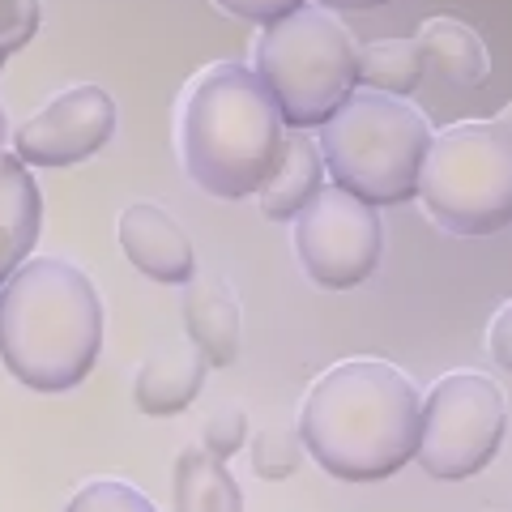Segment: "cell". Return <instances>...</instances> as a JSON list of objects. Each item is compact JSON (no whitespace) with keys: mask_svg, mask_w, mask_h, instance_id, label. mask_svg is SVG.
Listing matches in <instances>:
<instances>
[{"mask_svg":"<svg viewBox=\"0 0 512 512\" xmlns=\"http://www.w3.org/2000/svg\"><path fill=\"white\" fill-rule=\"evenodd\" d=\"M222 13H231L239 22H256V26H274L282 18H291L295 9H303L308 0H214Z\"/></svg>","mask_w":512,"mask_h":512,"instance_id":"22","label":"cell"},{"mask_svg":"<svg viewBox=\"0 0 512 512\" xmlns=\"http://www.w3.org/2000/svg\"><path fill=\"white\" fill-rule=\"evenodd\" d=\"M423 52V64L427 73L444 82L448 90H478L491 77V52L483 35L461 22V18H448V13H436V18H427L419 26V35H414Z\"/></svg>","mask_w":512,"mask_h":512,"instance_id":"14","label":"cell"},{"mask_svg":"<svg viewBox=\"0 0 512 512\" xmlns=\"http://www.w3.org/2000/svg\"><path fill=\"white\" fill-rule=\"evenodd\" d=\"M312 5L338 13V9H384V5H393V0H312Z\"/></svg>","mask_w":512,"mask_h":512,"instance_id":"24","label":"cell"},{"mask_svg":"<svg viewBox=\"0 0 512 512\" xmlns=\"http://www.w3.org/2000/svg\"><path fill=\"white\" fill-rule=\"evenodd\" d=\"M436 128L410 99L355 90L350 103L320 128L325 175L350 197L380 205H406L419 197V175Z\"/></svg>","mask_w":512,"mask_h":512,"instance_id":"4","label":"cell"},{"mask_svg":"<svg viewBox=\"0 0 512 512\" xmlns=\"http://www.w3.org/2000/svg\"><path fill=\"white\" fill-rule=\"evenodd\" d=\"M252 73L278 103L286 128H325L359 90V43L320 5H303L291 18L261 26Z\"/></svg>","mask_w":512,"mask_h":512,"instance_id":"5","label":"cell"},{"mask_svg":"<svg viewBox=\"0 0 512 512\" xmlns=\"http://www.w3.org/2000/svg\"><path fill=\"white\" fill-rule=\"evenodd\" d=\"M508 436V397L483 372H448L423 397L419 466L440 483L483 474Z\"/></svg>","mask_w":512,"mask_h":512,"instance_id":"7","label":"cell"},{"mask_svg":"<svg viewBox=\"0 0 512 512\" xmlns=\"http://www.w3.org/2000/svg\"><path fill=\"white\" fill-rule=\"evenodd\" d=\"M423 214L461 239L512 227V128L495 120H457L436 133L419 175Z\"/></svg>","mask_w":512,"mask_h":512,"instance_id":"6","label":"cell"},{"mask_svg":"<svg viewBox=\"0 0 512 512\" xmlns=\"http://www.w3.org/2000/svg\"><path fill=\"white\" fill-rule=\"evenodd\" d=\"M43 231V192L18 154H0V286L30 261Z\"/></svg>","mask_w":512,"mask_h":512,"instance_id":"12","label":"cell"},{"mask_svg":"<svg viewBox=\"0 0 512 512\" xmlns=\"http://www.w3.org/2000/svg\"><path fill=\"white\" fill-rule=\"evenodd\" d=\"M64 512H158L146 491L120 478H90L86 487L73 491V500Z\"/></svg>","mask_w":512,"mask_h":512,"instance_id":"19","label":"cell"},{"mask_svg":"<svg viewBox=\"0 0 512 512\" xmlns=\"http://www.w3.org/2000/svg\"><path fill=\"white\" fill-rule=\"evenodd\" d=\"M116 124V99L103 86L82 82L47 99L35 116L13 128L9 141L26 167H77L116 137Z\"/></svg>","mask_w":512,"mask_h":512,"instance_id":"9","label":"cell"},{"mask_svg":"<svg viewBox=\"0 0 512 512\" xmlns=\"http://www.w3.org/2000/svg\"><path fill=\"white\" fill-rule=\"evenodd\" d=\"M291 239L303 274L320 291H355L384 256L380 214L338 184L320 188V197L291 222Z\"/></svg>","mask_w":512,"mask_h":512,"instance_id":"8","label":"cell"},{"mask_svg":"<svg viewBox=\"0 0 512 512\" xmlns=\"http://www.w3.org/2000/svg\"><path fill=\"white\" fill-rule=\"evenodd\" d=\"M487 355L495 359V367H504V372L512 376V299L491 316V325H487Z\"/></svg>","mask_w":512,"mask_h":512,"instance_id":"23","label":"cell"},{"mask_svg":"<svg viewBox=\"0 0 512 512\" xmlns=\"http://www.w3.org/2000/svg\"><path fill=\"white\" fill-rule=\"evenodd\" d=\"M423 77H427V64L414 39H372L359 47V90L410 99L423 86Z\"/></svg>","mask_w":512,"mask_h":512,"instance_id":"17","label":"cell"},{"mask_svg":"<svg viewBox=\"0 0 512 512\" xmlns=\"http://www.w3.org/2000/svg\"><path fill=\"white\" fill-rule=\"evenodd\" d=\"M303 440H299V427H265L256 431L252 440V474L265 478V483H282V478H291L303 461Z\"/></svg>","mask_w":512,"mask_h":512,"instance_id":"18","label":"cell"},{"mask_svg":"<svg viewBox=\"0 0 512 512\" xmlns=\"http://www.w3.org/2000/svg\"><path fill=\"white\" fill-rule=\"evenodd\" d=\"M500 120H504V124H508V128H512V103H508V107H504V111H500Z\"/></svg>","mask_w":512,"mask_h":512,"instance_id":"26","label":"cell"},{"mask_svg":"<svg viewBox=\"0 0 512 512\" xmlns=\"http://www.w3.org/2000/svg\"><path fill=\"white\" fill-rule=\"evenodd\" d=\"M116 235L124 256L133 261L137 274H146L158 286H188L197 278V248L188 231L175 222L163 205L133 201L116 218Z\"/></svg>","mask_w":512,"mask_h":512,"instance_id":"10","label":"cell"},{"mask_svg":"<svg viewBox=\"0 0 512 512\" xmlns=\"http://www.w3.org/2000/svg\"><path fill=\"white\" fill-rule=\"evenodd\" d=\"M103 295L82 265L30 256L0 286V363L35 393H69L99 363Z\"/></svg>","mask_w":512,"mask_h":512,"instance_id":"3","label":"cell"},{"mask_svg":"<svg viewBox=\"0 0 512 512\" xmlns=\"http://www.w3.org/2000/svg\"><path fill=\"white\" fill-rule=\"evenodd\" d=\"M286 120L252 64L218 60L188 77L175 107L180 167L218 201H248L274 175Z\"/></svg>","mask_w":512,"mask_h":512,"instance_id":"2","label":"cell"},{"mask_svg":"<svg viewBox=\"0 0 512 512\" xmlns=\"http://www.w3.org/2000/svg\"><path fill=\"white\" fill-rule=\"evenodd\" d=\"M325 188V158H320V141L299 128H286V146L274 175L256 192V205L269 222H295Z\"/></svg>","mask_w":512,"mask_h":512,"instance_id":"15","label":"cell"},{"mask_svg":"<svg viewBox=\"0 0 512 512\" xmlns=\"http://www.w3.org/2000/svg\"><path fill=\"white\" fill-rule=\"evenodd\" d=\"M171 495L175 512H244V491L235 474L205 448H180L171 470Z\"/></svg>","mask_w":512,"mask_h":512,"instance_id":"16","label":"cell"},{"mask_svg":"<svg viewBox=\"0 0 512 512\" xmlns=\"http://www.w3.org/2000/svg\"><path fill=\"white\" fill-rule=\"evenodd\" d=\"M184 329L205 363L231 367L239 359V342H244V316H239V299L231 286L218 278H192L184 286Z\"/></svg>","mask_w":512,"mask_h":512,"instance_id":"13","label":"cell"},{"mask_svg":"<svg viewBox=\"0 0 512 512\" xmlns=\"http://www.w3.org/2000/svg\"><path fill=\"white\" fill-rule=\"evenodd\" d=\"M9 137H13V128H9V116H5V107H0V154H5Z\"/></svg>","mask_w":512,"mask_h":512,"instance_id":"25","label":"cell"},{"mask_svg":"<svg viewBox=\"0 0 512 512\" xmlns=\"http://www.w3.org/2000/svg\"><path fill=\"white\" fill-rule=\"evenodd\" d=\"M295 427L325 474L342 483H380L419 457L423 393L402 367L376 355L342 359L316 376Z\"/></svg>","mask_w":512,"mask_h":512,"instance_id":"1","label":"cell"},{"mask_svg":"<svg viewBox=\"0 0 512 512\" xmlns=\"http://www.w3.org/2000/svg\"><path fill=\"white\" fill-rule=\"evenodd\" d=\"M244 440H248V414L239 406L214 410L210 419H205V427H201V448L214 461H231L239 448H244Z\"/></svg>","mask_w":512,"mask_h":512,"instance_id":"21","label":"cell"},{"mask_svg":"<svg viewBox=\"0 0 512 512\" xmlns=\"http://www.w3.org/2000/svg\"><path fill=\"white\" fill-rule=\"evenodd\" d=\"M205 372L210 363L192 342H171L163 350L137 367L133 376V402L141 414L150 419H171V414H184L205 389Z\"/></svg>","mask_w":512,"mask_h":512,"instance_id":"11","label":"cell"},{"mask_svg":"<svg viewBox=\"0 0 512 512\" xmlns=\"http://www.w3.org/2000/svg\"><path fill=\"white\" fill-rule=\"evenodd\" d=\"M43 0H0V69L39 35Z\"/></svg>","mask_w":512,"mask_h":512,"instance_id":"20","label":"cell"}]
</instances>
